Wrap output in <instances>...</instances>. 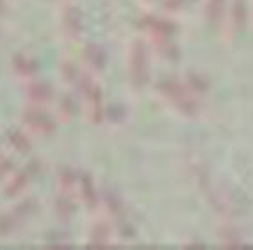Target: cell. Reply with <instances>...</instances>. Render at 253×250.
<instances>
[{
  "mask_svg": "<svg viewBox=\"0 0 253 250\" xmlns=\"http://www.w3.org/2000/svg\"><path fill=\"white\" fill-rule=\"evenodd\" d=\"M23 122L31 131H34L36 134H43V136H50L55 131L54 120L50 118L45 111L38 109V107H31V109L23 111L22 114Z\"/></svg>",
  "mask_w": 253,
  "mask_h": 250,
  "instance_id": "6da1fadb",
  "label": "cell"
},
{
  "mask_svg": "<svg viewBox=\"0 0 253 250\" xmlns=\"http://www.w3.org/2000/svg\"><path fill=\"white\" fill-rule=\"evenodd\" d=\"M79 86H81L82 93H84V97H86L87 102H89L91 120H93V122H98V120H100V93H98V88H96L95 84H93V81H91L89 77H86V75L81 79Z\"/></svg>",
  "mask_w": 253,
  "mask_h": 250,
  "instance_id": "7a4b0ae2",
  "label": "cell"
},
{
  "mask_svg": "<svg viewBox=\"0 0 253 250\" xmlns=\"http://www.w3.org/2000/svg\"><path fill=\"white\" fill-rule=\"evenodd\" d=\"M27 97L34 104H45L52 99V88L46 82L34 81L27 86Z\"/></svg>",
  "mask_w": 253,
  "mask_h": 250,
  "instance_id": "3957f363",
  "label": "cell"
},
{
  "mask_svg": "<svg viewBox=\"0 0 253 250\" xmlns=\"http://www.w3.org/2000/svg\"><path fill=\"white\" fill-rule=\"evenodd\" d=\"M32 177V173L29 172V170H23V172L16 173L13 179L9 181V184L5 186V197H14V195H18L20 191L23 190V188L27 186L29 181H31Z\"/></svg>",
  "mask_w": 253,
  "mask_h": 250,
  "instance_id": "277c9868",
  "label": "cell"
},
{
  "mask_svg": "<svg viewBox=\"0 0 253 250\" xmlns=\"http://www.w3.org/2000/svg\"><path fill=\"white\" fill-rule=\"evenodd\" d=\"M13 66L16 70V73L22 75V77H32L38 72L36 61H32L27 55H16L13 59Z\"/></svg>",
  "mask_w": 253,
  "mask_h": 250,
  "instance_id": "5b68a950",
  "label": "cell"
},
{
  "mask_svg": "<svg viewBox=\"0 0 253 250\" xmlns=\"http://www.w3.org/2000/svg\"><path fill=\"white\" fill-rule=\"evenodd\" d=\"M63 25L70 36H77L81 32V14L75 7H68L63 14Z\"/></svg>",
  "mask_w": 253,
  "mask_h": 250,
  "instance_id": "8992f818",
  "label": "cell"
},
{
  "mask_svg": "<svg viewBox=\"0 0 253 250\" xmlns=\"http://www.w3.org/2000/svg\"><path fill=\"white\" fill-rule=\"evenodd\" d=\"M5 136H7V141H9L11 147H13L16 152H23V154H25V152L31 150V141H29V138L25 136V134H22L20 131H14L13 129V131H9Z\"/></svg>",
  "mask_w": 253,
  "mask_h": 250,
  "instance_id": "52a82bcc",
  "label": "cell"
},
{
  "mask_svg": "<svg viewBox=\"0 0 253 250\" xmlns=\"http://www.w3.org/2000/svg\"><path fill=\"white\" fill-rule=\"evenodd\" d=\"M22 222L18 214L14 213H9V214H2L0 216V236H5V234H9L11 231H14V227Z\"/></svg>",
  "mask_w": 253,
  "mask_h": 250,
  "instance_id": "ba28073f",
  "label": "cell"
},
{
  "mask_svg": "<svg viewBox=\"0 0 253 250\" xmlns=\"http://www.w3.org/2000/svg\"><path fill=\"white\" fill-rule=\"evenodd\" d=\"M79 175L73 170L70 168H63L59 172V184H61V190L63 193H68L73 186H75V182H77Z\"/></svg>",
  "mask_w": 253,
  "mask_h": 250,
  "instance_id": "9c48e42d",
  "label": "cell"
},
{
  "mask_svg": "<svg viewBox=\"0 0 253 250\" xmlns=\"http://www.w3.org/2000/svg\"><path fill=\"white\" fill-rule=\"evenodd\" d=\"M79 182H81V190H82V197H84V200H86L87 204L93 205L95 204V188H93V184H91L89 177H87L86 173H81L79 175Z\"/></svg>",
  "mask_w": 253,
  "mask_h": 250,
  "instance_id": "30bf717a",
  "label": "cell"
},
{
  "mask_svg": "<svg viewBox=\"0 0 253 250\" xmlns=\"http://www.w3.org/2000/svg\"><path fill=\"white\" fill-rule=\"evenodd\" d=\"M55 211L59 213V216H63V218H68L70 214L73 213V204H72V200L68 199V197L61 195L57 200H55Z\"/></svg>",
  "mask_w": 253,
  "mask_h": 250,
  "instance_id": "8fae6325",
  "label": "cell"
},
{
  "mask_svg": "<svg viewBox=\"0 0 253 250\" xmlns=\"http://www.w3.org/2000/svg\"><path fill=\"white\" fill-rule=\"evenodd\" d=\"M75 113V105H73V100L70 97H63L61 99V114H63L64 120H70L72 114Z\"/></svg>",
  "mask_w": 253,
  "mask_h": 250,
  "instance_id": "7c38bea8",
  "label": "cell"
},
{
  "mask_svg": "<svg viewBox=\"0 0 253 250\" xmlns=\"http://www.w3.org/2000/svg\"><path fill=\"white\" fill-rule=\"evenodd\" d=\"M11 170H13V163H11V159L2 157V159H0V179L4 177V175H7Z\"/></svg>",
  "mask_w": 253,
  "mask_h": 250,
  "instance_id": "4fadbf2b",
  "label": "cell"
},
{
  "mask_svg": "<svg viewBox=\"0 0 253 250\" xmlns=\"http://www.w3.org/2000/svg\"><path fill=\"white\" fill-rule=\"evenodd\" d=\"M63 77H66V81H73L75 79V68L72 66V63H63Z\"/></svg>",
  "mask_w": 253,
  "mask_h": 250,
  "instance_id": "5bb4252c",
  "label": "cell"
},
{
  "mask_svg": "<svg viewBox=\"0 0 253 250\" xmlns=\"http://www.w3.org/2000/svg\"><path fill=\"white\" fill-rule=\"evenodd\" d=\"M0 11H2V2H0Z\"/></svg>",
  "mask_w": 253,
  "mask_h": 250,
  "instance_id": "9a60e30c",
  "label": "cell"
}]
</instances>
